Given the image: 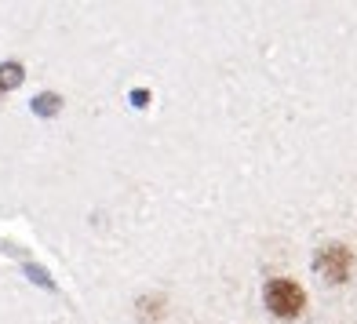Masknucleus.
I'll use <instances>...</instances> for the list:
<instances>
[{"instance_id":"f257e3e1","label":"nucleus","mask_w":357,"mask_h":324,"mask_svg":"<svg viewBox=\"0 0 357 324\" xmlns=\"http://www.w3.org/2000/svg\"><path fill=\"white\" fill-rule=\"evenodd\" d=\"M266 306L273 317H299L306 306V291L296 281H270L266 284Z\"/></svg>"},{"instance_id":"f03ea898","label":"nucleus","mask_w":357,"mask_h":324,"mask_svg":"<svg viewBox=\"0 0 357 324\" xmlns=\"http://www.w3.org/2000/svg\"><path fill=\"white\" fill-rule=\"evenodd\" d=\"M314 266L324 281H332V284H343L350 277V266H354V252L347 245H324L314 259Z\"/></svg>"},{"instance_id":"7ed1b4c3","label":"nucleus","mask_w":357,"mask_h":324,"mask_svg":"<svg viewBox=\"0 0 357 324\" xmlns=\"http://www.w3.org/2000/svg\"><path fill=\"white\" fill-rule=\"evenodd\" d=\"M19 84H22V66L19 62H4V66H0V91H11Z\"/></svg>"},{"instance_id":"20e7f679","label":"nucleus","mask_w":357,"mask_h":324,"mask_svg":"<svg viewBox=\"0 0 357 324\" xmlns=\"http://www.w3.org/2000/svg\"><path fill=\"white\" fill-rule=\"evenodd\" d=\"M33 109L37 113H55L59 109V95H40V99L33 102Z\"/></svg>"}]
</instances>
